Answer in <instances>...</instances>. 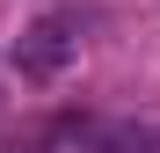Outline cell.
<instances>
[{
	"mask_svg": "<svg viewBox=\"0 0 160 153\" xmlns=\"http://www.w3.org/2000/svg\"><path fill=\"white\" fill-rule=\"evenodd\" d=\"M73 51H80V22L73 15H37L29 29H22V44H15V66L29 73V80H58L73 66Z\"/></svg>",
	"mask_w": 160,
	"mask_h": 153,
	"instance_id": "1",
	"label": "cell"
}]
</instances>
